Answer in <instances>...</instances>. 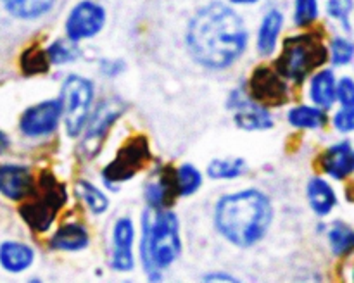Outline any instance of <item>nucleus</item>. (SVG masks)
<instances>
[{"instance_id": "1", "label": "nucleus", "mask_w": 354, "mask_h": 283, "mask_svg": "<svg viewBox=\"0 0 354 283\" xmlns=\"http://www.w3.org/2000/svg\"><path fill=\"white\" fill-rule=\"evenodd\" d=\"M244 21L234 9L220 2L203 7L192 17L187 33L190 54L199 64L223 69L234 64L248 47Z\"/></svg>"}, {"instance_id": "2", "label": "nucleus", "mask_w": 354, "mask_h": 283, "mask_svg": "<svg viewBox=\"0 0 354 283\" xmlns=\"http://www.w3.org/2000/svg\"><path fill=\"white\" fill-rule=\"evenodd\" d=\"M272 217V202L259 190H242L225 195L214 211L216 228L239 247H251L261 240Z\"/></svg>"}, {"instance_id": "3", "label": "nucleus", "mask_w": 354, "mask_h": 283, "mask_svg": "<svg viewBox=\"0 0 354 283\" xmlns=\"http://www.w3.org/2000/svg\"><path fill=\"white\" fill-rule=\"evenodd\" d=\"M142 262L149 273L168 268L180 254L178 217L171 211L145 214L142 233Z\"/></svg>"}, {"instance_id": "4", "label": "nucleus", "mask_w": 354, "mask_h": 283, "mask_svg": "<svg viewBox=\"0 0 354 283\" xmlns=\"http://www.w3.org/2000/svg\"><path fill=\"white\" fill-rule=\"evenodd\" d=\"M327 57V48L320 37L315 33L294 35L283 41L282 54L277 59V71L289 81L303 83Z\"/></svg>"}, {"instance_id": "5", "label": "nucleus", "mask_w": 354, "mask_h": 283, "mask_svg": "<svg viewBox=\"0 0 354 283\" xmlns=\"http://www.w3.org/2000/svg\"><path fill=\"white\" fill-rule=\"evenodd\" d=\"M30 197L31 199L21 206V216L35 231L48 230L59 209L68 200L64 185L59 183L50 173H41L38 185Z\"/></svg>"}, {"instance_id": "6", "label": "nucleus", "mask_w": 354, "mask_h": 283, "mask_svg": "<svg viewBox=\"0 0 354 283\" xmlns=\"http://www.w3.org/2000/svg\"><path fill=\"white\" fill-rule=\"evenodd\" d=\"M93 99L92 83L82 76H69L62 85L61 104L66 131L69 137H78L88 119L90 104Z\"/></svg>"}, {"instance_id": "7", "label": "nucleus", "mask_w": 354, "mask_h": 283, "mask_svg": "<svg viewBox=\"0 0 354 283\" xmlns=\"http://www.w3.org/2000/svg\"><path fill=\"white\" fill-rule=\"evenodd\" d=\"M149 161H151V150H149L145 138H131L120 148L114 161L104 169V179L106 183L127 182V179L133 178Z\"/></svg>"}, {"instance_id": "8", "label": "nucleus", "mask_w": 354, "mask_h": 283, "mask_svg": "<svg viewBox=\"0 0 354 283\" xmlns=\"http://www.w3.org/2000/svg\"><path fill=\"white\" fill-rule=\"evenodd\" d=\"M124 113V102L120 99H107L97 107L90 119L86 133L82 140V154L86 157H92L102 147V142L106 138L107 131L113 126L114 121Z\"/></svg>"}, {"instance_id": "9", "label": "nucleus", "mask_w": 354, "mask_h": 283, "mask_svg": "<svg viewBox=\"0 0 354 283\" xmlns=\"http://www.w3.org/2000/svg\"><path fill=\"white\" fill-rule=\"evenodd\" d=\"M106 23V10L100 3L83 0L76 3L66 19V35L69 40L80 41L99 33Z\"/></svg>"}, {"instance_id": "10", "label": "nucleus", "mask_w": 354, "mask_h": 283, "mask_svg": "<svg viewBox=\"0 0 354 283\" xmlns=\"http://www.w3.org/2000/svg\"><path fill=\"white\" fill-rule=\"evenodd\" d=\"M282 78L279 71L270 68L256 69L249 83L251 97L261 106H282L289 99L287 85Z\"/></svg>"}, {"instance_id": "11", "label": "nucleus", "mask_w": 354, "mask_h": 283, "mask_svg": "<svg viewBox=\"0 0 354 283\" xmlns=\"http://www.w3.org/2000/svg\"><path fill=\"white\" fill-rule=\"evenodd\" d=\"M62 116L61 100H47L26 109L21 117V130L28 137H44L57 128Z\"/></svg>"}, {"instance_id": "12", "label": "nucleus", "mask_w": 354, "mask_h": 283, "mask_svg": "<svg viewBox=\"0 0 354 283\" xmlns=\"http://www.w3.org/2000/svg\"><path fill=\"white\" fill-rule=\"evenodd\" d=\"M230 107L235 109V123L242 130H268L273 121L265 106L248 99L241 90L230 95Z\"/></svg>"}, {"instance_id": "13", "label": "nucleus", "mask_w": 354, "mask_h": 283, "mask_svg": "<svg viewBox=\"0 0 354 283\" xmlns=\"http://www.w3.org/2000/svg\"><path fill=\"white\" fill-rule=\"evenodd\" d=\"M133 223L130 217H120L113 233V268L130 271L133 268Z\"/></svg>"}, {"instance_id": "14", "label": "nucleus", "mask_w": 354, "mask_h": 283, "mask_svg": "<svg viewBox=\"0 0 354 283\" xmlns=\"http://www.w3.org/2000/svg\"><path fill=\"white\" fill-rule=\"evenodd\" d=\"M35 190L33 176L23 166H0V193L12 200H23Z\"/></svg>"}, {"instance_id": "15", "label": "nucleus", "mask_w": 354, "mask_h": 283, "mask_svg": "<svg viewBox=\"0 0 354 283\" xmlns=\"http://www.w3.org/2000/svg\"><path fill=\"white\" fill-rule=\"evenodd\" d=\"M322 168L335 179L351 176L354 173V147L351 142H339L330 145L322 155Z\"/></svg>"}, {"instance_id": "16", "label": "nucleus", "mask_w": 354, "mask_h": 283, "mask_svg": "<svg viewBox=\"0 0 354 283\" xmlns=\"http://www.w3.org/2000/svg\"><path fill=\"white\" fill-rule=\"evenodd\" d=\"M176 195H180L176 171H171L169 168L159 175L158 182H151L145 186V199L152 209H165Z\"/></svg>"}, {"instance_id": "17", "label": "nucleus", "mask_w": 354, "mask_h": 283, "mask_svg": "<svg viewBox=\"0 0 354 283\" xmlns=\"http://www.w3.org/2000/svg\"><path fill=\"white\" fill-rule=\"evenodd\" d=\"M310 97L315 106L322 109H330L337 100V79L334 71L324 69V71L315 72L310 85Z\"/></svg>"}, {"instance_id": "18", "label": "nucleus", "mask_w": 354, "mask_h": 283, "mask_svg": "<svg viewBox=\"0 0 354 283\" xmlns=\"http://www.w3.org/2000/svg\"><path fill=\"white\" fill-rule=\"evenodd\" d=\"M283 26V14L279 9H272L265 14L258 31V50L259 54L270 55L275 52L277 40Z\"/></svg>"}, {"instance_id": "19", "label": "nucleus", "mask_w": 354, "mask_h": 283, "mask_svg": "<svg viewBox=\"0 0 354 283\" xmlns=\"http://www.w3.org/2000/svg\"><path fill=\"white\" fill-rule=\"evenodd\" d=\"M308 200L318 216H327L337 206V195L324 178H313L308 183Z\"/></svg>"}, {"instance_id": "20", "label": "nucleus", "mask_w": 354, "mask_h": 283, "mask_svg": "<svg viewBox=\"0 0 354 283\" xmlns=\"http://www.w3.org/2000/svg\"><path fill=\"white\" fill-rule=\"evenodd\" d=\"M33 251L19 242H6L0 245V264L10 273H19L33 262Z\"/></svg>"}, {"instance_id": "21", "label": "nucleus", "mask_w": 354, "mask_h": 283, "mask_svg": "<svg viewBox=\"0 0 354 283\" xmlns=\"http://www.w3.org/2000/svg\"><path fill=\"white\" fill-rule=\"evenodd\" d=\"M86 245H88V233L78 223L64 224L50 238V247L55 251H82Z\"/></svg>"}, {"instance_id": "22", "label": "nucleus", "mask_w": 354, "mask_h": 283, "mask_svg": "<svg viewBox=\"0 0 354 283\" xmlns=\"http://www.w3.org/2000/svg\"><path fill=\"white\" fill-rule=\"evenodd\" d=\"M289 123L296 128L318 130L327 123L324 109L318 106H297L289 110Z\"/></svg>"}, {"instance_id": "23", "label": "nucleus", "mask_w": 354, "mask_h": 283, "mask_svg": "<svg viewBox=\"0 0 354 283\" xmlns=\"http://www.w3.org/2000/svg\"><path fill=\"white\" fill-rule=\"evenodd\" d=\"M328 244L334 255L344 257L354 252V228L342 221H335L328 230Z\"/></svg>"}, {"instance_id": "24", "label": "nucleus", "mask_w": 354, "mask_h": 283, "mask_svg": "<svg viewBox=\"0 0 354 283\" xmlns=\"http://www.w3.org/2000/svg\"><path fill=\"white\" fill-rule=\"evenodd\" d=\"M10 14L21 19H35L52 9L55 0H2Z\"/></svg>"}, {"instance_id": "25", "label": "nucleus", "mask_w": 354, "mask_h": 283, "mask_svg": "<svg viewBox=\"0 0 354 283\" xmlns=\"http://www.w3.org/2000/svg\"><path fill=\"white\" fill-rule=\"evenodd\" d=\"M244 168V159H214L207 166V175L216 179H230L241 176Z\"/></svg>"}, {"instance_id": "26", "label": "nucleus", "mask_w": 354, "mask_h": 283, "mask_svg": "<svg viewBox=\"0 0 354 283\" xmlns=\"http://www.w3.org/2000/svg\"><path fill=\"white\" fill-rule=\"evenodd\" d=\"M76 190H78V195L82 197L83 202L86 204V207H88L93 214H102L104 211L107 209V206H109L107 197L104 195L97 186H93L92 183L85 182V179H83V182H78Z\"/></svg>"}, {"instance_id": "27", "label": "nucleus", "mask_w": 354, "mask_h": 283, "mask_svg": "<svg viewBox=\"0 0 354 283\" xmlns=\"http://www.w3.org/2000/svg\"><path fill=\"white\" fill-rule=\"evenodd\" d=\"M176 182H178L180 195H190V193L197 192L203 183V176H201L199 169L192 164H183L176 169Z\"/></svg>"}, {"instance_id": "28", "label": "nucleus", "mask_w": 354, "mask_h": 283, "mask_svg": "<svg viewBox=\"0 0 354 283\" xmlns=\"http://www.w3.org/2000/svg\"><path fill=\"white\" fill-rule=\"evenodd\" d=\"M47 54L50 62L54 64H68L80 57V50L76 47V41L73 40H57L47 48Z\"/></svg>"}, {"instance_id": "29", "label": "nucleus", "mask_w": 354, "mask_h": 283, "mask_svg": "<svg viewBox=\"0 0 354 283\" xmlns=\"http://www.w3.org/2000/svg\"><path fill=\"white\" fill-rule=\"evenodd\" d=\"M354 59V43L346 37H335L330 41V61L334 66H346Z\"/></svg>"}, {"instance_id": "30", "label": "nucleus", "mask_w": 354, "mask_h": 283, "mask_svg": "<svg viewBox=\"0 0 354 283\" xmlns=\"http://www.w3.org/2000/svg\"><path fill=\"white\" fill-rule=\"evenodd\" d=\"M48 59L47 52H41L38 48H30L28 52H24L23 59H21V66H23V71L26 75H38V72H45L48 68Z\"/></svg>"}, {"instance_id": "31", "label": "nucleus", "mask_w": 354, "mask_h": 283, "mask_svg": "<svg viewBox=\"0 0 354 283\" xmlns=\"http://www.w3.org/2000/svg\"><path fill=\"white\" fill-rule=\"evenodd\" d=\"M318 0H296L294 3V21L297 26L304 28L318 19Z\"/></svg>"}, {"instance_id": "32", "label": "nucleus", "mask_w": 354, "mask_h": 283, "mask_svg": "<svg viewBox=\"0 0 354 283\" xmlns=\"http://www.w3.org/2000/svg\"><path fill=\"white\" fill-rule=\"evenodd\" d=\"M354 7V0H328L327 12L332 19L339 21L346 30H351V12Z\"/></svg>"}, {"instance_id": "33", "label": "nucleus", "mask_w": 354, "mask_h": 283, "mask_svg": "<svg viewBox=\"0 0 354 283\" xmlns=\"http://www.w3.org/2000/svg\"><path fill=\"white\" fill-rule=\"evenodd\" d=\"M337 102L344 109H354V79L349 76L337 81Z\"/></svg>"}, {"instance_id": "34", "label": "nucleus", "mask_w": 354, "mask_h": 283, "mask_svg": "<svg viewBox=\"0 0 354 283\" xmlns=\"http://www.w3.org/2000/svg\"><path fill=\"white\" fill-rule=\"evenodd\" d=\"M334 126L341 133H353L354 131V109H341L334 114Z\"/></svg>"}, {"instance_id": "35", "label": "nucleus", "mask_w": 354, "mask_h": 283, "mask_svg": "<svg viewBox=\"0 0 354 283\" xmlns=\"http://www.w3.org/2000/svg\"><path fill=\"white\" fill-rule=\"evenodd\" d=\"M123 69V64L118 61H102V72L107 76H116Z\"/></svg>"}, {"instance_id": "36", "label": "nucleus", "mask_w": 354, "mask_h": 283, "mask_svg": "<svg viewBox=\"0 0 354 283\" xmlns=\"http://www.w3.org/2000/svg\"><path fill=\"white\" fill-rule=\"evenodd\" d=\"M9 147V137L3 131H0V152H3Z\"/></svg>"}, {"instance_id": "37", "label": "nucleus", "mask_w": 354, "mask_h": 283, "mask_svg": "<svg viewBox=\"0 0 354 283\" xmlns=\"http://www.w3.org/2000/svg\"><path fill=\"white\" fill-rule=\"evenodd\" d=\"M206 280H225V282H235L234 276H225V275H209L206 276Z\"/></svg>"}, {"instance_id": "38", "label": "nucleus", "mask_w": 354, "mask_h": 283, "mask_svg": "<svg viewBox=\"0 0 354 283\" xmlns=\"http://www.w3.org/2000/svg\"><path fill=\"white\" fill-rule=\"evenodd\" d=\"M230 2L235 6H248V3H256L258 0H230Z\"/></svg>"}, {"instance_id": "39", "label": "nucleus", "mask_w": 354, "mask_h": 283, "mask_svg": "<svg viewBox=\"0 0 354 283\" xmlns=\"http://www.w3.org/2000/svg\"><path fill=\"white\" fill-rule=\"evenodd\" d=\"M353 278H354V276H353Z\"/></svg>"}]
</instances>
